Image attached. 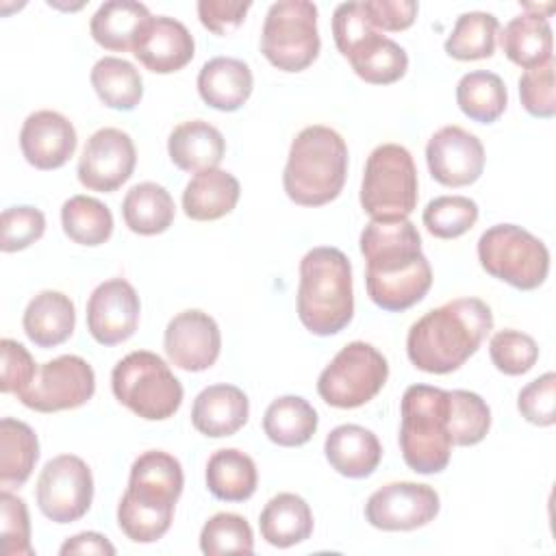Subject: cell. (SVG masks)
I'll return each mask as SVG.
<instances>
[{"label": "cell", "mask_w": 556, "mask_h": 556, "mask_svg": "<svg viewBox=\"0 0 556 556\" xmlns=\"http://www.w3.org/2000/svg\"><path fill=\"white\" fill-rule=\"evenodd\" d=\"M200 549L208 556L217 554H252L254 534L245 517L237 513L213 515L200 532Z\"/></svg>", "instance_id": "41"}, {"label": "cell", "mask_w": 556, "mask_h": 556, "mask_svg": "<svg viewBox=\"0 0 556 556\" xmlns=\"http://www.w3.org/2000/svg\"><path fill=\"white\" fill-rule=\"evenodd\" d=\"M261 536L274 547H291L313 532V513L304 497L295 493L274 495L258 517Z\"/></svg>", "instance_id": "28"}, {"label": "cell", "mask_w": 556, "mask_h": 556, "mask_svg": "<svg viewBox=\"0 0 556 556\" xmlns=\"http://www.w3.org/2000/svg\"><path fill=\"white\" fill-rule=\"evenodd\" d=\"M132 54L146 70L154 74H172L193 59L195 41L182 22L161 15L148 22Z\"/></svg>", "instance_id": "20"}, {"label": "cell", "mask_w": 556, "mask_h": 556, "mask_svg": "<svg viewBox=\"0 0 556 556\" xmlns=\"http://www.w3.org/2000/svg\"><path fill=\"white\" fill-rule=\"evenodd\" d=\"M354 315L350 258L330 245L308 250L300 261L298 317L302 326L330 337L341 332Z\"/></svg>", "instance_id": "4"}, {"label": "cell", "mask_w": 556, "mask_h": 556, "mask_svg": "<svg viewBox=\"0 0 556 556\" xmlns=\"http://www.w3.org/2000/svg\"><path fill=\"white\" fill-rule=\"evenodd\" d=\"M500 22L493 13L469 11L458 15L450 37L445 39V52L458 61L489 59L495 50V35Z\"/></svg>", "instance_id": "38"}, {"label": "cell", "mask_w": 556, "mask_h": 556, "mask_svg": "<svg viewBox=\"0 0 556 556\" xmlns=\"http://www.w3.org/2000/svg\"><path fill=\"white\" fill-rule=\"evenodd\" d=\"M374 30L378 28L369 22V15L365 13L363 2H343L332 13L334 43L343 56H348L350 50Z\"/></svg>", "instance_id": "48"}, {"label": "cell", "mask_w": 556, "mask_h": 556, "mask_svg": "<svg viewBox=\"0 0 556 556\" xmlns=\"http://www.w3.org/2000/svg\"><path fill=\"white\" fill-rule=\"evenodd\" d=\"M417 169L410 152L400 143L371 150L361 182V206L371 219H406L419 198Z\"/></svg>", "instance_id": "8"}, {"label": "cell", "mask_w": 556, "mask_h": 556, "mask_svg": "<svg viewBox=\"0 0 556 556\" xmlns=\"http://www.w3.org/2000/svg\"><path fill=\"white\" fill-rule=\"evenodd\" d=\"M330 467L345 478H367L376 471L382 458L378 437L356 424H341L332 428L324 443Z\"/></svg>", "instance_id": "22"}, {"label": "cell", "mask_w": 556, "mask_h": 556, "mask_svg": "<svg viewBox=\"0 0 556 556\" xmlns=\"http://www.w3.org/2000/svg\"><path fill=\"white\" fill-rule=\"evenodd\" d=\"M37 506L54 523L78 521L93 502V476L89 465L61 454L48 460L37 478Z\"/></svg>", "instance_id": "13"}, {"label": "cell", "mask_w": 556, "mask_h": 556, "mask_svg": "<svg viewBox=\"0 0 556 556\" xmlns=\"http://www.w3.org/2000/svg\"><path fill=\"white\" fill-rule=\"evenodd\" d=\"M430 176L445 187H467L484 169V148L476 135L460 126L439 128L426 146Z\"/></svg>", "instance_id": "17"}, {"label": "cell", "mask_w": 556, "mask_h": 556, "mask_svg": "<svg viewBox=\"0 0 556 556\" xmlns=\"http://www.w3.org/2000/svg\"><path fill=\"white\" fill-rule=\"evenodd\" d=\"M521 417L534 426H552L556 421V374L547 371L528 382L517 395Z\"/></svg>", "instance_id": "46"}, {"label": "cell", "mask_w": 556, "mask_h": 556, "mask_svg": "<svg viewBox=\"0 0 556 556\" xmlns=\"http://www.w3.org/2000/svg\"><path fill=\"white\" fill-rule=\"evenodd\" d=\"M554 59L539 67H530L519 78V100L534 117L556 115V87H554Z\"/></svg>", "instance_id": "43"}, {"label": "cell", "mask_w": 556, "mask_h": 556, "mask_svg": "<svg viewBox=\"0 0 556 556\" xmlns=\"http://www.w3.org/2000/svg\"><path fill=\"white\" fill-rule=\"evenodd\" d=\"M163 348L172 365L185 371H204L215 365L222 350L217 321L198 308L174 315L165 328Z\"/></svg>", "instance_id": "18"}, {"label": "cell", "mask_w": 556, "mask_h": 556, "mask_svg": "<svg viewBox=\"0 0 556 556\" xmlns=\"http://www.w3.org/2000/svg\"><path fill=\"white\" fill-rule=\"evenodd\" d=\"M20 148L33 167L59 169L74 156L76 128L56 111H35L22 124Z\"/></svg>", "instance_id": "19"}, {"label": "cell", "mask_w": 556, "mask_h": 556, "mask_svg": "<svg viewBox=\"0 0 556 556\" xmlns=\"http://www.w3.org/2000/svg\"><path fill=\"white\" fill-rule=\"evenodd\" d=\"M22 326L26 337L37 348H56L63 341H67L74 332V302L61 291L46 289L28 302L22 317Z\"/></svg>", "instance_id": "25"}, {"label": "cell", "mask_w": 556, "mask_h": 556, "mask_svg": "<svg viewBox=\"0 0 556 556\" xmlns=\"http://www.w3.org/2000/svg\"><path fill=\"white\" fill-rule=\"evenodd\" d=\"M456 102L469 119L480 124H493L508 104L506 85L493 72H469L456 85Z\"/></svg>", "instance_id": "36"}, {"label": "cell", "mask_w": 556, "mask_h": 556, "mask_svg": "<svg viewBox=\"0 0 556 556\" xmlns=\"http://www.w3.org/2000/svg\"><path fill=\"white\" fill-rule=\"evenodd\" d=\"M424 226L437 239H456L478 222V204L467 195H439L424 208Z\"/></svg>", "instance_id": "40"}, {"label": "cell", "mask_w": 556, "mask_h": 556, "mask_svg": "<svg viewBox=\"0 0 556 556\" xmlns=\"http://www.w3.org/2000/svg\"><path fill=\"white\" fill-rule=\"evenodd\" d=\"M252 72L248 63L232 56H215L206 61L198 74L200 98L217 111L230 113L241 109L252 93Z\"/></svg>", "instance_id": "23"}, {"label": "cell", "mask_w": 556, "mask_h": 556, "mask_svg": "<svg viewBox=\"0 0 556 556\" xmlns=\"http://www.w3.org/2000/svg\"><path fill=\"white\" fill-rule=\"evenodd\" d=\"M111 389L119 404L148 421L169 419L182 404V384L154 352L126 354L111 374Z\"/></svg>", "instance_id": "7"}, {"label": "cell", "mask_w": 556, "mask_h": 556, "mask_svg": "<svg viewBox=\"0 0 556 556\" xmlns=\"http://www.w3.org/2000/svg\"><path fill=\"white\" fill-rule=\"evenodd\" d=\"M500 46L515 65L523 70L539 67L552 59V26L545 15L521 13L504 26Z\"/></svg>", "instance_id": "29"}, {"label": "cell", "mask_w": 556, "mask_h": 556, "mask_svg": "<svg viewBox=\"0 0 556 556\" xmlns=\"http://www.w3.org/2000/svg\"><path fill=\"white\" fill-rule=\"evenodd\" d=\"M439 493L428 484L391 482L374 491L365 504L369 526L387 532L415 530L439 515Z\"/></svg>", "instance_id": "14"}, {"label": "cell", "mask_w": 556, "mask_h": 556, "mask_svg": "<svg viewBox=\"0 0 556 556\" xmlns=\"http://www.w3.org/2000/svg\"><path fill=\"white\" fill-rule=\"evenodd\" d=\"M63 232L80 245H100L113 232V215L106 204L91 195H72L61 206Z\"/></svg>", "instance_id": "37"}, {"label": "cell", "mask_w": 556, "mask_h": 556, "mask_svg": "<svg viewBox=\"0 0 556 556\" xmlns=\"http://www.w3.org/2000/svg\"><path fill=\"white\" fill-rule=\"evenodd\" d=\"M317 7L308 0H278L261 33L263 56L282 72H302L319 54Z\"/></svg>", "instance_id": "10"}, {"label": "cell", "mask_w": 556, "mask_h": 556, "mask_svg": "<svg viewBox=\"0 0 556 556\" xmlns=\"http://www.w3.org/2000/svg\"><path fill=\"white\" fill-rule=\"evenodd\" d=\"M489 356L497 371L506 376H521L534 367L539 358V345L530 334L508 328L491 337Z\"/></svg>", "instance_id": "42"}, {"label": "cell", "mask_w": 556, "mask_h": 556, "mask_svg": "<svg viewBox=\"0 0 556 556\" xmlns=\"http://www.w3.org/2000/svg\"><path fill=\"white\" fill-rule=\"evenodd\" d=\"M0 391L2 393H15L20 395L35 378L37 367L30 356V352L13 341V339H2L0 341Z\"/></svg>", "instance_id": "47"}, {"label": "cell", "mask_w": 556, "mask_h": 556, "mask_svg": "<svg viewBox=\"0 0 556 556\" xmlns=\"http://www.w3.org/2000/svg\"><path fill=\"white\" fill-rule=\"evenodd\" d=\"M226 141L222 132L204 119L178 124L167 139V154L172 163L189 174L215 169L222 163Z\"/></svg>", "instance_id": "24"}, {"label": "cell", "mask_w": 556, "mask_h": 556, "mask_svg": "<svg viewBox=\"0 0 556 556\" xmlns=\"http://www.w3.org/2000/svg\"><path fill=\"white\" fill-rule=\"evenodd\" d=\"M141 302L124 278L100 282L87 302V330L100 345H117L137 330Z\"/></svg>", "instance_id": "16"}, {"label": "cell", "mask_w": 556, "mask_h": 556, "mask_svg": "<svg viewBox=\"0 0 556 556\" xmlns=\"http://www.w3.org/2000/svg\"><path fill=\"white\" fill-rule=\"evenodd\" d=\"M387 376V358L374 345L352 341L324 367L317 378V393L334 408H358L378 395Z\"/></svg>", "instance_id": "11"}, {"label": "cell", "mask_w": 556, "mask_h": 556, "mask_svg": "<svg viewBox=\"0 0 556 556\" xmlns=\"http://www.w3.org/2000/svg\"><path fill=\"white\" fill-rule=\"evenodd\" d=\"M152 20L150 11L141 2L109 0L98 7L91 17L89 30L98 46L113 52H132L139 35Z\"/></svg>", "instance_id": "26"}, {"label": "cell", "mask_w": 556, "mask_h": 556, "mask_svg": "<svg viewBox=\"0 0 556 556\" xmlns=\"http://www.w3.org/2000/svg\"><path fill=\"white\" fill-rule=\"evenodd\" d=\"M361 254L367 261V295L382 311H406L432 287V267L408 219H371L361 232Z\"/></svg>", "instance_id": "1"}, {"label": "cell", "mask_w": 556, "mask_h": 556, "mask_svg": "<svg viewBox=\"0 0 556 556\" xmlns=\"http://www.w3.org/2000/svg\"><path fill=\"white\" fill-rule=\"evenodd\" d=\"M135 163L137 152L130 135L119 128H100L87 139L76 174L83 187L111 193L132 176Z\"/></svg>", "instance_id": "15"}, {"label": "cell", "mask_w": 556, "mask_h": 556, "mask_svg": "<svg viewBox=\"0 0 556 556\" xmlns=\"http://www.w3.org/2000/svg\"><path fill=\"white\" fill-rule=\"evenodd\" d=\"M400 450L404 463L417 473H439L447 467L452 439L447 432V391L413 384L402 395Z\"/></svg>", "instance_id": "6"}, {"label": "cell", "mask_w": 556, "mask_h": 556, "mask_svg": "<svg viewBox=\"0 0 556 556\" xmlns=\"http://www.w3.org/2000/svg\"><path fill=\"white\" fill-rule=\"evenodd\" d=\"M93 391L96 374L91 365L76 354H63L43 363L17 400L37 413H56L87 404Z\"/></svg>", "instance_id": "12"}, {"label": "cell", "mask_w": 556, "mask_h": 556, "mask_svg": "<svg viewBox=\"0 0 556 556\" xmlns=\"http://www.w3.org/2000/svg\"><path fill=\"white\" fill-rule=\"evenodd\" d=\"M0 228H2V239H0L2 252H17V250H26L28 245H33L43 237L46 217L35 206H11L2 211Z\"/></svg>", "instance_id": "45"}, {"label": "cell", "mask_w": 556, "mask_h": 556, "mask_svg": "<svg viewBox=\"0 0 556 556\" xmlns=\"http://www.w3.org/2000/svg\"><path fill=\"white\" fill-rule=\"evenodd\" d=\"M250 2H232V0H200L198 15L204 28L215 35H228L245 20L250 11Z\"/></svg>", "instance_id": "50"}, {"label": "cell", "mask_w": 556, "mask_h": 556, "mask_svg": "<svg viewBox=\"0 0 556 556\" xmlns=\"http://www.w3.org/2000/svg\"><path fill=\"white\" fill-rule=\"evenodd\" d=\"M256 482V465L245 452L224 447L211 454L206 463V486L217 500L245 502L254 495Z\"/></svg>", "instance_id": "31"}, {"label": "cell", "mask_w": 556, "mask_h": 556, "mask_svg": "<svg viewBox=\"0 0 556 556\" xmlns=\"http://www.w3.org/2000/svg\"><path fill=\"white\" fill-rule=\"evenodd\" d=\"M91 85L104 106L132 111L143 98V80L132 63L119 56H102L91 67Z\"/></svg>", "instance_id": "35"}, {"label": "cell", "mask_w": 556, "mask_h": 556, "mask_svg": "<svg viewBox=\"0 0 556 556\" xmlns=\"http://www.w3.org/2000/svg\"><path fill=\"white\" fill-rule=\"evenodd\" d=\"M185 476L178 458L161 450L139 454L130 467L126 493L117 504V523L135 543H154L172 526Z\"/></svg>", "instance_id": "3"}, {"label": "cell", "mask_w": 556, "mask_h": 556, "mask_svg": "<svg viewBox=\"0 0 556 556\" xmlns=\"http://www.w3.org/2000/svg\"><path fill=\"white\" fill-rule=\"evenodd\" d=\"M358 78L371 85H391L408 70L406 50L393 39L374 30L345 56Z\"/></svg>", "instance_id": "30"}, {"label": "cell", "mask_w": 556, "mask_h": 556, "mask_svg": "<svg viewBox=\"0 0 556 556\" xmlns=\"http://www.w3.org/2000/svg\"><path fill=\"white\" fill-rule=\"evenodd\" d=\"M478 261L486 274L515 289L541 287L549 271L545 243L515 224H495L478 239Z\"/></svg>", "instance_id": "9"}, {"label": "cell", "mask_w": 556, "mask_h": 556, "mask_svg": "<svg viewBox=\"0 0 556 556\" xmlns=\"http://www.w3.org/2000/svg\"><path fill=\"white\" fill-rule=\"evenodd\" d=\"M39 458L35 430L13 417L0 421V486L20 489L33 473Z\"/></svg>", "instance_id": "33"}, {"label": "cell", "mask_w": 556, "mask_h": 556, "mask_svg": "<svg viewBox=\"0 0 556 556\" xmlns=\"http://www.w3.org/2000/svg\"><path fill=\"white\" fill-rule=\"evenodd\" d=\"M63 556L67 554H106V556H113L115 554V547L113 543L102 536L100 532H80V534H74L70 536L61 549H59Z\"/></svg>", "instance_id": "51"}, {"label": "cell", "mask_w": 556, "mask_h": 556, "mask_svg": "<svg viewBox=\"0 0 556 556\" xmlns=\"http://www.w3.org/2000/svg\"><path fill=\"white\" fill-rule=\"evenodd\" d=\"M493 328V313L480 298H456L419 317L406 337L408 361L426 374L458 369Z\"/></svg>", "instance_id": "2"}, {"label": "cell", "mask_w": 556, "mask_h": 556, "mask_svg": "<svg viewBox=\"0 0 556 556\" xmlns=\"http://www.w3.org/2000/svg\"><path fill=\"white\" fill-rule=\"evenodd\" d=\"M176 215L174 200L163 185L139 182L130 187L122 202V217L126 226L143 237L165 232Z\"/></svg>", "instance_id": "32"}, {"label": "cell", "mask_w": 556, "mask_h": 556, "mask_svg": "<svg viewBox=\"0 0 556 556\" xmlns=\"http://www.w3.org/2000/svg\"><path fill=\"white\" fill-rule=\"evenodd\" d=\"M317 424V410L300 395L276 397L263 415V430L267 439L282 447H300L308 443Z\"/></svg>", "instance_id": "34"}, {"label": "cell", "mask_w": 556, "mask_h": 556, "mask_svg": "<svg viewBox=\"0 0 556 556\" xmlns=\"http://www.w3.org/2000/svg\"><path fill=\"white\" fill-rule=\"evenodd\" d=\"M348 176V146L343 137L321 124L306 126L289 148L282 174L285 193L300 206L332 202Z\"/></svg>", "instance_id": "5"}, {"label": "cell", "mask_w": 556, "mask_h": 556, "mask_svg": "<svg viewBox=\"0 0 556 556\" xmlns=\"http://www.w3.org/2000/svg\"><path fill=\"white\" fill-rule=\"evenodd\" d=\"M0 528H2V541H4V554L7 556H35V549L30 545V519L26 502L9 489H2L0 493Z\"/></svg>", "instance_id": "44"}, {"label": "cell", "mask_w": 556, "mask_h": 556, "mask_svg": "<svg viewBox=\"0 0 556 556\" xmlns=\"http://www.w3.org/2000/svg\"><path fill=\"white\" fill-rule=\"evenodd\" d=\"M363 9L376 28L397 33L415 22L419 4L413 0H365Z\"/></svg>", "instance_id": "49"}, {"label": "cell", "mask_w": 556, "mask_h": 556, "mask_svg": "<svg viewBox=\"0 0 556 556\" xmlns=\"http://www.w3.org/2000/svg\"><path fill=\"white\" fill-rule=\"evenodd\" d=\"M248 415V395L235 384H211L195 395L191 406L193 428L211 439L235 434L245 426Z\"/></svg>", "instance_id": "21"}, {"label": "cell", "mask_w": 556, "mask_h": 556, "mask_svg": "<svg viewBox=\"0 0 556 556\" xmlns=\"http://www.w3.org/2000/svg\"><path fill=\"white\" fill-rule=\"evenodd\" d=\"M447 432L452 445L467 447L480 443L491 428V408L486 402L478 393L465 389L447 391Z\"/></svg>", "instance_id": "39"}, {"label": "cell", "mask_w": 556, "mask_h": 556, "mask_svg": "<svg viewBox=\"0 0 556 556\" xmlns=\"http://www.w3.org/2000/svg\"><path fill=\"white\" fill-rule=\"evenodd\" d=\"M239 180L224 169L195 174L182 191V211L189 219L213 222L228 215L239 202Z\"/></svg>", "instance_id": "27"}]
</instances>
